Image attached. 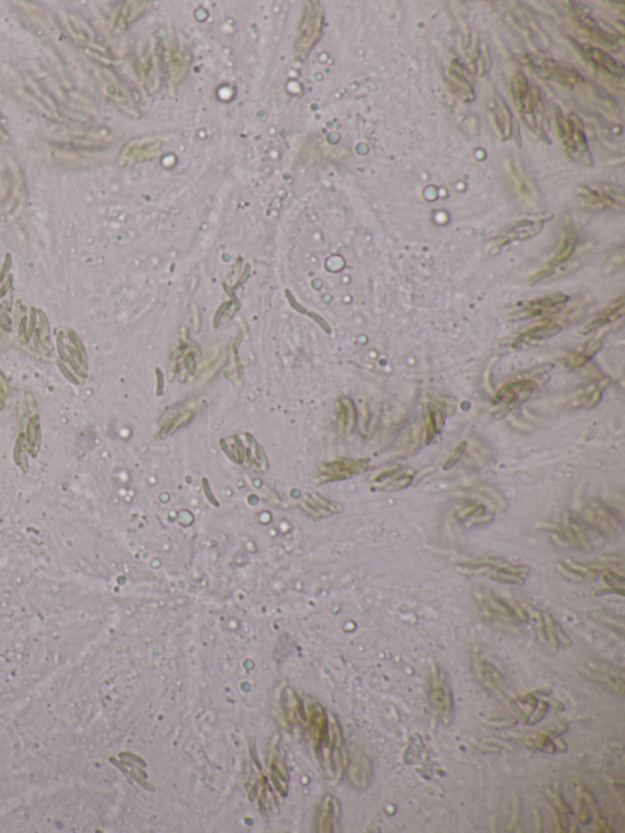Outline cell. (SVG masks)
Masks as SVG:
<instances>
[{
  "mask_svg": "<svg viewBox=\"0 0 625 833\" xmlns=\"http://www.w3.org/2000/svg\"><path fill=\"white\" fill-rule=\"evenodd\" d=\"M459 567L469 570V572L480 570L494 580H497L501 583L516 584V585L524 584L530 573L529 567L523 566V565H513V563L499 560V558H494V557L482 558V560H477V561L465 562V563H460Z\"/></svg>",
  "mask_w": 625,
  "mask_h": 833,
  "instance_id": "1",
  "label": "cell"
},
{
  "mask_svg": "<svg viewBox=\"0 0 625 833\" xmlns=\"http://www.w3.org/2000/svg\"><path fill=\"white\" fill-rule=\"evenodd\" d=\"M555 121H557L560 136L567 153L570 157H573L575 160L586 162V155H589V148H587L584 125H582L580 118L573 113L565 118L560 108L557 106L555 108Z\"/></svg>",
  "mask_w": 625,
  "mask_h": 833,
  "instance_id": "2",
  "label": "cell"
},
{
  "mask_svg": "<svg viewBox=\"0 0 625 833\" xmlns=\"http://www.w3.org/2000/svg\"><path fill=\"white\" fill-rule=\"evenodd\" d=\"M428 702L438 717L447 719L453 710V697L446 673L438 665H433L428 683Z\"/></svg>",
  "mask_w": 625,
  "mask_h": 833,
  "instance_id": "3",
  "label": "cell"
},
{
  "mask_svg": "<svg viewBox=\"0 0 625 833\" xmlns=\"http://www.w3.org/2000/svg\"><path fill=\"white\" fill-rule=\"evenodd\" d=\"M536 387L538 382L533 379H518L502 386L494 399V404L499 406L496 416L499 418L503 417L507 414L511 408L523 404Z\"/></svg>",
  "mask_w": 625,
  "mask_h": 833,
  "instance_id": "4",
  "label": "cell"
},
{
  "mask_svg": "<svg viewBox=\"0 0 625 833\" xmlns=\"http://www.w3.org/2000/svg\"><path fill=\"white\" fill-rule=\"evenodd\" d=\"M529 64L533 70L536 71L538 76H541L543 79L555 81L562 86L572 87L573 84H579L582 81V76L577 70H574L572 67L560 65L551 59L533 57V59H529Z\"/></svg>",
  "mask_w": 625,
  "mask_h": 833,
  "instance_id": "5",
  "label": "cell"
},
{
  "mask_svg": "<svg viewBox=\"0 0 625 833\" xmlns=\"http://www.w3.org/2000/svg\"><path fill=\"white\" fill-rule=\"evenodd\" d=\"M577 193L586 204L596 208L621 206L624 203V191L621 187L612 184H601L596 189L580 187L577 189Z\"/></svg>",
  "mask_w": 625,
  "mask_h": 833,
  "instance_id": "6",
  "label": "cell"
},
{
  "mask_svg": "<svg viewBox=\"0 0 625 833\" xmlns=\"http://www.w3.org/2000/svg\"><path fill=\"white\" fill-rule=\"evenodd\" d=\"M580 670L587 678L604 684L614 692L624 693V675L621 670L618 671L611 665L597 663H585Z\"/></svg>",
  "mask_w": 625,
  "mask_h": 833,
  "instance_id": "7",
  "label": "cell"
},
{
  "mask_svg": "<svg viewBox=\"0 0 625 833\" xmlns=\"http://www.w3.org/2000/svg\"><path fill=\"white\" fill-rule=\"evenodd\" d=\"M586 519L597 531L608 534H618L621 529V522L612 509L599 502H594L586 509Z\"/></svg>",
  "mask_w": 625,
  "mask_h": 833,
  "instance_id": "8",
  "label": "cell"
},
{
  "mask_svg": "<svg viewBox=\"0 0 625 833\" xmlns=\"http://www.w3.org/2000/svg\"><path fill=\"white\" fill-rule=\"evenodd\" d=\"M477 675H479L481 682L485 684L486 688L490 689L492 693L506 700L507 699V687H506L504 680H503L499 670L492 663H489L486 658H480V656L477 660Z\"/></svg>",
  "mask_w": 625,
  "mask_h": 833,
  "instance_id": "9",
  "label": "cell"
},
{
  "mask_svg": "<svg viewBox=\"0 0 625 833\" xmlns=\"http://www.w3.org/2000/svg\"><path fill=\"white\" fill-rule=\"evenodd\" d=\"M584 57H585L586 62H590L596 70L601 69L604 72L608 74V76L621 79L624 75V66L621 65V62H616L614 57L608 55L602 49L594 48V47L585 48L584 49Z\"/></svg>",
  "mask_w": 625,
  "mask_h": 833,
  "instance_id": "10",
  "label": "cell"
},
{
  "mask_svg": "<svg viewBox=\"0 0 625 833\" xmlns=\"http://www.w3.org/2000/svg\"><path fill=\"white\" fill-rule=\"evenodd\" d=\"M448 84H450L452 92L455 93V96L460 101H467V103L474 101L475 93H474V89H472L468 79L464 75L463 69H462L460 64H458V62H453L450 66Z\"/></svg>",
  "mask_w": 625,
  "mask_h": 833,
  "instance_id": "11",
  "label": "cell"
},
{
  "mask_svg": "<svg viewBox=\"0 0 625 833\" xmlns=\"http://www.w3.org/2000/svg\"><path fill=\"white\" fill-rule=\"evenodd\" d=\"M575 22L582 31H585L592 40L599 42V43L607 44L608 47H612L613 44L616 43V40H618V35L606 31L604 28L599 26V22L596 21L594 18H591L590 15H587V13H577Z\"/></svg>",
  "mask_w": 625,
  "mask_h": 833,
  "instance_id": "12",
  "label": "cell"
},
{
  "mask_svg": "<svg viewBox=\"0 0 625 833\" xmlns=\"http://www.w3.org/2000/svg\"><path fill=\"white\" fill-rule=\"evenodd\" d=\"M369 468L365 460H343L326 465V474L330 479H345L363 473Z\"/></svg>",
  "mask_w": 625,
  "mask_h": 833,
  "instance_id": "13",
  "label": "cell"
},
{
  "mask_svg": "<svg viewBox=\"0 0 625 833\" xmlns=\"http://www.w3.org/2000/svg\"><path fill=\"white\" fill-rule=\"evenodd\" d=\"M480 605L484 614H487L491 619L506 621V622L518 621L513 607L499 597H491V595L482 597L480 600Z\"/></svg>",
  "mask_w": 625,
  "mask_h": 833,
  "instance_id": "14",
  "label": "cell"
},
{
  "mask_svg": "<svg viewBox=\"0 0 625 833\" xmlns=\"http://www.w3.org/2000/svg\"><path fill=\"white\" fill-rule=\"evenodd\" d=\"M577 233L574 231V228H572V225L569 224V223H567V224L564 225L563 233H562V240H560V248H558V250H557V253H555V255L552 257V259L550 260V262H548V264H550L551 267H557V265H560V264L564 263V262H567V260H568V259L570 258L572 255H573L574 250H575V248H577Z\"/></svg>",
  "mask_w": 625,
  "mask_h": 833,
  "instance_id": "15",
  "label": "cell"
},
{
  "mask_svg": "<svg viewBox=\"0 0 625 833\" xmlns=\"http://www.w3.org/2000/svg\"><path fill=\"white\" fill-rule=\"evenodd\" d=\"M445 416H446L445 404H438V402L428 404L426 423H425V443H431L433 438L438 434V431L443 426Z\"/></svg>",
  "mask_w": 625,
  "mask_h": 833,
  "instance_id": "16",
  "label": "cell"
},
{
  "mask_svg": "<svg viewBox=\"0 0 625 833\" xmlns=\"http://www.w3.org/2000/svg\"><path fill=\"white\" fill-rule=\"evenodd\" d=\"M491 113H492V118H494V125L499 135L503 140L509 138L511 135V111L506 106V103L497 98L494 99V103L491 104Z\"/></svg>",
  "mask_w": 625,
  "mask_h": 833,
  "instance_id": "17",
  "label": "cell"
},
{
  "mask_svg": "<svg viewBox=\"0 0 625 833\" xmlns=\"http://www.w3.org/2000/svg\"><path fill=\"white\" fill-rule=\"evenodd\" d=\"M411 480H413V475L406 473L402 470V467L386 470L384 473L380 474L379 478H376V482H380L381 489H387V490L404 489V487L411 485Z\"/></svg>",
  "mask_w": 625,
  "mask_h": 833,
  "instance_id": "18",
  "label": "cell"
},
{
  "mask_svg": "<svg viewBox=\"0 0 625 833\" xmlns=\"http://www.w3.org/2000/svg\"><path fill=\"white\" fill-rule=\"evenodd\" d=\"M608 382H594L592 385L589 386L585 391L580 392L579 395L574 399V407L582 408H592L599 404L604 394V389L607 387Z\"/></svg>",
  "mask_w": 625,
  "mask_h": 833,
  "instance_id": "19",
  "label": "cell"
},
{
  "mask_svg": "<svg viewBox=\"0 0 625 833\" xmlns=\"http://www.w3.org/2000/svg\"><path fill=\"white\" fill-rule=\"evenodd\" d=\"M562 330L558 323L555 321H545L541 324L533 325L528 330H525L524 333L519 335V341L523 342L524 340H545V338H552Z\"/></svg>",
  "mask_w": 625,
  "mask_h": 833,
  "instance_id": "20",
  "label": "cell"
},
{
  "mask_svg": "<svg viewBox=\"0 0 625 833\" xmlns=\"http://www.w3.org/2000/svg\"><path fill=\"white\" fill-rule=\"evenodd\" d=\"M541 634L545 636L547 644L550 645L552 649H558V645H560L558 628H557V624H555V619L551 614H542Z\"/></svg>",
  "mask_w": 625,
  "mask_h": 833,
  "instance_id": "21",
  "label": "cell"
},
{
  "mask_svg": "<svg viewBox=\"0 0 625 833\" xmlns=\"http://www.w3.org/2000/svg\"><path fill=\"white\" fill-rule=\"evenodd\" d=\"M369 777H370V763L367 761V758L359 756L355 760V766L352 768V778L355 780V785L359 787H365L369 782Z\"/></svg>",
  "mask_w": 625,
  "mask_h": 833,
  "instance_id": "22",
  "label": "cell"
},
{
  "mask_svg": "<svg viewBox=\"0 0 625 833\" xmlns=\"http://www.w3.org/2000/svg\"><path fill=\"white\" fill-rule=\"evenodd\" d=\"M567 302H568V296H565L563 294H553L541 297V299H533V301H529V302H525V306H523V307H555V306H563L564 303Z\"/></svg>",
  "mask_w": 625,
  "mask_h": 833,
  "instance_id": "23",
  "label": "cell"
},
{
  "mask_svg": "<svg viewBox=\"0 0 625 833\" xmlns=\"http://www.w3.org/2000/svg\"><path fill=\"white\" fill-rule=\"evenodd\" d=\"M599 348H601V343H599V342H597V343H594V345H590V346L587 347V350H586V351L582 352V353H579V355H573V357H570V360H568V364H565V365L572 367V368H579V367H582L584 364L587 363V362H589V360H590L591 358H592V357H594V355L597 353V351H599Z\"/></svg>",
  "mask_w": 625,
  "mask_h": 833,
  "instance_id": "24",
  "label": "cell"
},
{
  "mask_svg": "<svg viewBox=\"0 0 625 833\" xmlns=\"http://www.w3.org/2000/svg\"><path fill=\"white\" fill-rule=\"evenodd\" d=\"M336 800L328 797L325 802V807L323 809V814L320 816V820H323V832H330L331 827H333V821L335 820L336 816Z\"/></svg>",
  "mask_w": 625,
  "mask_h": 833,
  "instance_id": "25",
  "label": "cell"
},
{
  "mask_svg": "<svg viewBox=\"0 0 625 833\" xmlns=\"http://www.w3.org/2000/svg\"><path fill=\"white\" fill-rule=\"evenodd\" d=\"M467 446H468L467 441H462V443H459L458 446L450 453V456L447 458L446 462L443 463L442 468L445 470H448L450 468H452L458 462L459 458L463 456L464 452L467 450Z\"/></svg>",
  "mask_w": 625,
  "mask_h": 833,
  "instance_id": "26",
  "label": "cell"
},
{
  "mask_svg": "<svg viewBox=\"0 0 625 833\" xmlns=\"http://www.w3.org/2000/svg\"><path fill=\"white\" fill-rule=\"evenodd\" d=\"M547 707H548L547 702H543V700H538V705H536L535 710H533V714H531L529 719H528V724H533L538 722L545 716V714H546Z\"/></svg>",
  "mask_w": 625,
  "mask_h": 833,
  "instance_id": "27",
  "label": "cell"
},
{
  "mask_svg": "<svg viewBox=\"0 0 625 833\" xmlns=\"http://www.w3.org/2000/svg\"><path fill=\"white\" fill-rule=\"evenodd\" d=\"M553 274H555V270H553V269H543V270H540V272H536V274L533 275V277H530L529 284L530 285H533V284H536V282H538V281H541L543 280V279H546V277H551V275H553Z\"/></svg>",
  "mask_w": 625,
  "mask_h": 833,
  "instance_id": "28",
  "label": "cell"
}]
</instances>
